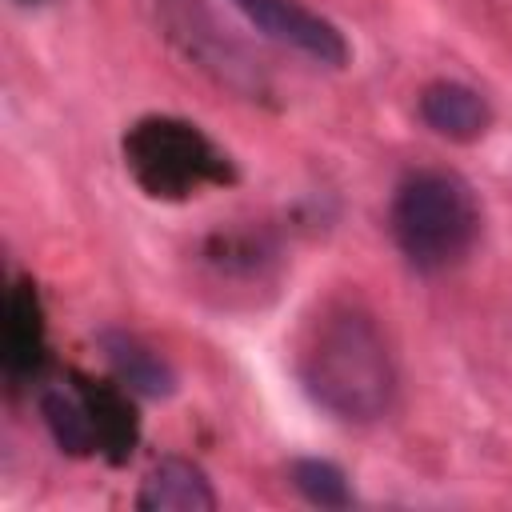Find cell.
Masks as SVG:
<instances>
[{"label": "cell", "mask_w": 512, "mask_h": 512, "mask_svg": "<svg viewBox=\"0 0 512 512\" xmlns=\"http://www.w3.org/2000/svg\"><path fill=\"white\" fill-rule=\"evenodd\" d=\"M136 508L144 512H212L216 492L200 464L184 456H160L136 492Z\"/></svg>", "instance_id": "cell-7"}, {"label": "cell", "mask_w": 512, "mask_h": 512, "mask_svg": "<svg viewBox=\"0 0 512 512\" xmlns=\"http://www.w3.org/2000/svg\"><path fill=\"white\" fill-rule=\"evenodd\" d=\"M96 344H100V356L108 360V368L116 372V380L136 392V396H148V400H168L176 392V368L136 332L128 328H116V324H104L96 332Z\"/></svg>", "instance_id": "cell-6"}, {"label": "cell", "mask_w": 512, "mask_h": 512, "mask_svg": "<svg viewBox=\"0 0 512 512\" xmlns=\"http://www.w3.org/2000/svg\"><path fill=\"white\" fill-rule=\"evenodd\" d=\"M80 392H84L88 412H92V420H96L100 448H108L112 460H124V452H128L132 440H136V424H132L128 404H124L116 392H108V388H92V384H84V380H80Z\"/></svg>", "instance_id": "cell-11"}, {"label": "cell", "mask_w": 512, "mask_h": 512, "mask_svg": "<svg viewBox=\"0 0 512 512\" xmlns=\"http://www.w3.org/2000/svg\"><path fill=\"white\" fill-rule=\"evenodd\" d=\"M296 376L316 408L344 424H372L392 408L396 364L380 324L360 304H328L304 332Z\"/></svg>", "instance_id": "cell-1"}, {"label": "cell", "mask_w": 512, "mask_h": 512, "mask_svg": "<svg viewBox=\"0 0 512 512\" xmlns=\"http://www.w3.org/2000/svg\"><path fill=\"white\" fill-rule=\"evenodd\" d=\"M388 224L396 248L416 272H444L480 240V200L464 176L420 168L396 188Z\"/></svg>", "instance_id": "cell-2"}, {"label": "cell", "mask_w": 512, "mask_h": 512, "mask_svg": "<svg viewBox=\"0 0 512 512\" xmlns=\"http://www.w3.org/2000/svg\"><path fill=\"white\" fill-rule=\"evenodd\" d=\"M128 168L152 196H184L208 180H224V156L184 120H144L124 140Z\"/></svg>", "instance_id": "cell-3"}, {"label": "cell", "mask_w": 512, "mask_h": 512, "mask_svg": "<svg viewBox=\"0 0 512 512\" xmlns=\"http://www.w3.org/2000/svg\"><path fill=\"white\" fill-rule=\"evenodd\" d=\"M232 8L252 28H260L264 36H272V40H280V44H288V48H296V52L328 64V68L348 64L344 32L332 20L316 16L312 8H304L296 0H232Z\"/></svg>", "instance_id": "cell-5"}, {"label": "cell", "mask_w": 512, "mask_h": 512, "mask_svg": "<svg viewBox=\"0 0 512 512\" xmlns=\"http://www.w3.org/2000/svg\"><path fill=\"white\" fill-rule=\"evenodd\" d=\"M40 416L56 440L60 452L68 456H92L100 452V436H96V420L88 412L84 392H72L64 384H52L40 392Z\"/></svg>", "instance_id": "cell-9"}, {"label": "cell", "mask_w": 512, "mask_h": 512, "mask_svg": "<svg viewBox=\"0 0 512 512\" xmlns=\"http://www.w3.org/2000/svg\"><path fill=\"white\" fill-rule=\"evenodd\" d=\"M20 4H32V0H20Z\"/></svg>", "instance_id": "cell-13"}, {"label": "cell", "mask_w": 512, "mask_h": 512, "mask_svg": "<svg viewBox=\"0 0 512 512\" xmlns=\"http://www.w3.org/2000/svg\"><path fill=\"white\" fill-rule=\"evenodd\" d=\"M164 24H168V36L184 48V56H192L220 84H232L240 92H260L256 64L216 24V16L204 8V0H164Z\"/></svg>", "instance_id": "cell-4"}, {"label": "cell", "mask_w": 512, "mask_h": 512, "mask_svg": "<svg viewBox=\"0 0 512 512\" xmlns=\"http://www.w3.org/2000/svg\"><path fill=\"white\" fill-rule=\"evenodd\" d=\"M288 480H292V488H296L308 504H316V508H348V504H352L348 476H344L332 460L300 456V460H292Z\"/></svg>", "instance_id": "cell-10"}, {"label": "cell", "mask_w": 512, "mask_h": 512, "mask_svg": "<svg viewBox=\"0 0 512 512\" xmlns=\"http://www.w3.org/2000/svg\"><path fill=\"white\" fill-rule=\"evenodd\" d=\"M420 120L444 140L472 144L492 128V104L460 80H432L420 92Z\"/></svg>", "instance_id": "cell-8"}, {"label": "cell", "mask_w": 512, "mask_h": 512, "mask_svg": "<svg viewBox=\"0 0 512 512\" xmlns=\"http://www.w3.org/2000/svg\"><path fill=\"white\" fill-rule=\"evenodd\" d=\"M40 356V324L36 300L28 292H12L8 300V368H32Z\"/></svg>", "instance_id": "cell-12"}]
</instances>
